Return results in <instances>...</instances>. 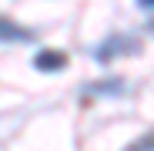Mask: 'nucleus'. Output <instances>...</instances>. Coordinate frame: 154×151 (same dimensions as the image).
<instances>
[{"mask_svg": "<svg viewBox=\"0 0 154 151\" xmlns=\"http://www.w3.org/2000/svg\"><path fill=\"white\" fill-rule=\"evenodd\" d=\"M124 151H154V131H147V134H141L134 144H127Z\"/></svg>", "mask_w": 154, "mask_h": 151, "instance_id": "obj_4", "label": "nucleus"}, {"mask_svg": "<svg viewBox=\"0 0 154 151\" xmlns=\"http://www.w3.org/2000/svg\"><path fill=\"white\" fill-rule=\"evenodd\" d=\"M37 71H64L67 67V57L60 54V50H40L37 61H34Z\"/></svg>", "mask_w": 154, "mask_h": 151, "instance_id": "obj_3", "label": "nucleus"}, {"mask_svg": "<svg viewBox=\"0 0 154 151\" xmlns=\"http://www.w3.org/2000/svg\"><path fill=\"white\" fill-rule=\"evenodd\" d=\"M37 34L27 30V27H20L17 20L10 17H0V44H30Z\"/></svg>", "mask_w": 154, "mask_h": 151, "instance_id": "obj_1", "label": "nucleus"}, {"mask_svg": "<svg viewBox=\"0 0 154 151\" xmlns=\"http://www.w3.org/2000/svg\"><path fill=\"white\" fill-rule=\"evenodd\" d=\"M121 47H124V50H137V44H134L131 37H124V34H114L111 40H104V44L97 47V61H114Z\"/></svg>", "mask_w": 154, "mask_h": 151, "instance_id": "obj_2", "label": "nucleus"}]
</instances>
